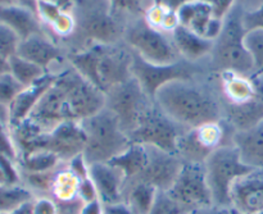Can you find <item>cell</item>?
Here are the masks:
<instances>
[{
	"instance_id": "obj_1",
	"label": "cell",
	"mask_w": 263,
	"mask_h": 214,
	"mask_svg": "<svg viewBox=\"0 0 263 214\" xmlns=\"http://www.w3.org/2000/svg\"><path fill=\"white\" fill-rule=\"evenodd\" d=\"M154 102L186 130L222 121L220 92L198 84L197 80H179L164 85L156 94Z\"/></svg>"
},
{
	"instance_id": "obj_2",
	"label": "cell",
	"mask_w": 263,
	"mask_h": 214,
	"mask_svg": "<svg viewBox=\"0 0 263 214\" xmlns=\"http://www.w3.org/2000/svg\"><path fill=\"white\" fill-rule=\"evenodd\" d=\"M68 59L74 71L104 94L134 77L133 50L116 45H92L71 51Z\"/></svg>"
},
{
	"instance_id": "obj_3",
	"label": "cell",
	"mask_w": 263,
	"mask_h": 214,
	"mask_svg": "<svg viewBox=\"0 0 263 214\" xmlns=\"http://www.w3.org/2000/svg\"><path fill=\"white\" fill-rule=\"evenodd\" d=\"M74 31L69 37L84 45H116L123 38V17L115 14L108 0H74Z\"/></svg>"
},
{
	"instance_id": "obj_4",
	"label": "cell",
	"mask_w": 263,
	"mask_h": 214,
	"mask_svg": "<svg viewBox=\"0 0 263 214\" xmlns=\"http://www.w3.org/2000/svg\"><path fill=\"white\" fill-rule=\"evenodd\" d=\"M244 10L241 3L238 2L234 5L223 18L222 30L215 40L211 56L213 69L220 73L231 72L247 77L254 74L253 61L244 44L247 33L243 22Z\"/></svg>"
},
{
	"instance_id": "obj_5",
	"label": "cell",
	"mask_w": 263,
	"mask_h": 214,
	"mask_svg": "<svg viewBox=\"0 0 263 214\" xmlns=\"http://www.w3.org/2000/svg\"><path fill=\"white\" fill-rule=\"evenodd\" d=\"M80 125L86 136L82 154L87 164L108 163L131 145L130 138L108 108L81 121Z\"/></svg>"
},
{
	"instance_id": "obj_6",
	"label": "cell",
	"mask_w": 263,
	"mask_h": 214,
	"mask_svg": "<svg viewBox=\"0 0 263 214\" xmlns=\"http://www.w3.org/2000/svg\"><path fill=\"white\" fill-rule=\"evenodd\" d=\"M204 169L213 205L225 208H231L230 190L235 180L253 171L241 162L234 145L216 149L204 162Z\"/></svg>"
},
{
	"instance_id": "obj_7",
	"label": "cell",
	"mask_w": 263,
	"mask_h": 214,
	"mask_svg": "<svg viewBox=\"0 0 263 214\" xmlns=\"http://www.w3.org/2000/svg\"><path fill=\"white\" fill-rule=\"evenodd\" d=\"M186 128L172 121L156 102H152L141 114L135 130L130 133L131 143L153 146L167 153L176 154L177 139Z\"/></svg>"
},
{
	"instance_id": "obj_8",
	"label": "cell",
	"mask_w": 263,
	"mask_h": 214,
	"mask_svg": "<svg viewBox=\"0 0 263 214\" xmlns=\"http://www.w3.org/2000/svg\"><path fill=\"white\" fill-rule=\"evenodd\" d=\"M123 38L131 50L149 63L171 64L181 59L171 38L162 31L149 26L144 17L126 26Z\"/></svg>"
},
{
	"instance_id": "obj_9",
	"label": "cell",
	"mask_w": 263,
	"mask_h": 214,
	"mask_svg": "<svg viewBox=\"0 0 263 214\" xmlns=\"http://www.w3.org/2000/svg\"><path fill=\"white\" fill-rule=\"evenodd\" d=\"M200 73L202 69L194 62L184 58L171 64H153L144 61L133 50V76L152 100L164 85L179 80H197Z\"/></svg>"
},
{
	"instance_id": "obj_10",
	"label": "cell",
	"mask_w": 263,
	"mask_h": 214,
	"mask_svg": "<svg viewBox=\"0 0 263 214\" xmlns=\"http://www.w3.org/2000/svg\"><path fill=\"white\" fill-rule=\"evenodd\" d=\"M76 71L69 68L58 73L54 84L41 96L27 120L45 132H50L61 123L69 121L67 112V96Z\"/></svg>"
},
{
	"instance_id": "obj_11",
	"label": "cell",
	"mask_w": 263,
	"mask_h": 214,
	"mask_svg": "<svg viewBox=\"0 0 263 214\" xmlns=\"http://www.w3.org/2000/svg\"><path fill=\"white\" fill-rule=\"evenodd\" d=\"M152 100L135 77L113 86L105 92V108L115 113L122 130L130 133L138 126L141 114Z\"/></svg>"
},
{
	"instance_id": "obj_12",
	"label": "cell",
	"mask_w": 263,
	"mask_h": 214,
	"mask_svg": "<svg viewBox=\"0 0 263 214\" xmlns=\"http://www.w3.org/2000/svg\"><path fill=\"white\" fill-rule=\"evenodd\" d=\"M168 194L185 214L213 205L204 163H184Z\"/></svg>"
},
{
	"instance_id": "obj_13",
	"label": "cell",
	"mask_w": 263,
	"mask_h": 214,
	"mask_svg": "<svg viewBox=\"0 0 263 214\" xmlns=\"http://www.w3.org/2000/svg\"><path fill=\"white\" fill-rule=\"evenodd\" d=\"M86 136L80 122L67 121L50 132H44L39 139L36 151H50L63 163L84 153ZM35 151V153H36Z\"/></svg>"
},
{
	"instance_id": "obj_14",
	"label": "cell",
	"mask_w": 263,
	"mask_h": 214,
	"mask_svg": "<svg viewBox=\"0 0 263 214\" xmlns=\"http://www.w3.org/2000/svg\"><path fill=\"white\" fill-rule=\"evenodd\" d=\"M148 164L144 171L136 179L127 182H145L158 191H168L179 176L184 162L176 154L167 153L153 146H148Z\"/></svg>"
},
{
	"instance_id": "obj_15",
	"label": "cell",
	"mask_w": 263,
	"mask_h": 214,
	"mask_svg": "<svg viewBox=\"0 0 263 214\" xmlns=\"http://www.w3.org/2000/svg\"><path fill=\"white\" fill-rule=\"evenodd\" d=\"M105 108V94L84 79L76 71L67 96L69 121H81L92 117Z\"/></svg>"
},
{
	"instance_id": "obj_16",
	"label": "cell",
	"mask_w": 263,
	"mask_h": 214,
	"mask_svg": "<svg viewBox=\"0 0 263 214\" xmlns=\"http://www.w3.org/2000/svg\"><path fill=\"white\" fill-rule=\"evenodd\" d=\"M230 202L238 214L263 213L262 169H253L235 180L230 190Z\"/></svg>"
},
{
	"instance_id": "obj_17",
	"label": "cell",
	"mask_w": 263,
	"mask_h": 214,
	"mask_svg": "<svg viewBox=\"0 0 263 214\" xmlns=\"http://www.w3.org/2000/svg\"><path fill=\"white\" fill-rule=\"evenodd\" d=\"M179 25L189 28L202 37L215 41L222 30L223 20L213 15L212 7L199 0H192L177 10Z\"/></svg>"
},
{
	"instance_id": "obj_18",
	"label": "cell",
	"mask_w": 263,
	"mask_h": 214,
	"mask_svg": "<svg viewBox=\"0 0 263 214\" xmlns=\"http://www.w3.org/2000/svg\"><path fill=\"white\" fill-rule=\"evenodd\" d=\"M89 176L103 205L123 202V186L126 180L120 169L109 163L89 164Z\"/></svg>"
},
{
	"instance_id": "obj_19",
	"label": "cell",
	"mask_w": 263,
	"mask_h": 214,
	"mask_svg": "<svg viewBox=\"0 0 263 214\" xmlns=\"http://www.w3.org/2000/svg\"><path fill=\"white\" fill-rule=\"evenodd\" d=\"M57 77H58V74L48 72L39 81L25 87L21 91V94L15 98L14 102L8 108V110H9V128L14 127L25 120H27L35 105L37 104L41 96L45 94L46 90L54 84Z\"/></svg>"
},
{
	"instance_id": "obj_20",
	"label": "cell",
	"mask_w": 263,
	"mask_h": 214,
	"mask_svg": "<svg viewBox=\"0 0 263 214\" xmlns=\"http://www.w3.org/2000/svg\"><path fill=\"white\" fill-rule=\"evenodd\" d=\"M222 121L234 131H244L263 121V102L256 98L243 103H229L221 100Z\"/></svg>"
},
{
	"instance_id": "obj_21",
	"label": "cell",
	"mask_w": 263,
	"mask_h": 214,
	"mask_svg": "<svg viewBox=\"0 0 263 214\" xmlns=\"http://www.w3.org/2000/svg\"><path fill=\"white\" fill-rule=\"evenodd\" d=\"M17 55L37 64L45 71H48L51 63L62 62L64 59L63 50L58 45H55L46 33L33 35L25 40H21Z\"/></svg>"
},
{
	"instance_id": "obj_22",
	"label": "cell",
	"mask_w": 263,
	"mask_h": 214,
	"mask_svg": "<svg viewBox=\"0 0 263 214\" xmlns=\"http://www.w3.org/2000/svg\"><path fill=\"white\" fill-rule=\"evenodd\" d=\"M231 143L246 166L263 171V121L248 130L234 132Z\"/></svg>"
},
{
	"instance_id": "obj_23",
	"label": "cell",
	"mask_w": 263,
	"mask_h": 214,
	"mask_svg": "<svg viewBox=\"0 0 263 214\" xmlns=\"http://www.w3.org/2000/svg\"><path fill=\"white\" fill-rule=\"evenodd\" d=\"M0 23L12 28L21 40L45 33L37 14L20 5H0Z\"/></svg>"
},
{
	"instance_id": "obj_24",
	"label": "cell",
	"mask_w": 263,
	"mask_h": 214,
	"mask_svg": "<svg viewBox=\"0 0 263 214\" xmlns=\"http://www.w3.org/2000/svg\"><path fill=\"white\" fill-rule=\"evenodd\" d=\"M171 40L180 56L190 62H197L203 56L211 55L215 45V41L202 37L181 25L172 31Z\"/></svg>"
},
{
	"instance_id": "obj_25",
	"label": "cell",
	"mask_w": 263,
	"mask_h": 214,
	"mask_svg": "<svg viewBox=\"0 0 263 214\" xmlns=\"http://www.w3.org/2000/svg\"><path fill=\"white\" fill-rule=\"evenodd\" d=\"M221 100L229 103H243L256 98V86L252 77L223 72L220 73Z\"/></svg>"
},
{
	"instance_id": "obj_26",
	"label": "cell",
	"mask_w": 263,
	"mask_h": 214,
	"mask_svg": "<svg viewBox=\"0 0 263 214\" xmlns=\"http://www.w3.org/2000/svg\"><path fill=\"white\" fill-rule=\"evenodd\" d=\"M148 146L131 143V145L122 154L113 158L108 163L120 169L125 176V182H127L136 179L144 171L148 164Z\"/></svg>"
},
{
	"instance_id": "obj_27",
	"label": "cell",
	"mask_w": 263,
	"mask_h": 214,
	"mask_svg": "<svg viewBox=\"0 0 263 214\" xmlns=\"http://www.w3.org/2000/svg\"><path fill=\"white\" fill-rule=\"evenodd\" d=\"M213 151L200 140L197 128L186 130L177 139L176 155L184 163H204Z\"/></svg>"
},
{
	"instance_id": "obj_28",
	"label": "cell",
	"mask_w": 263,
	"mask_h": 214,
	"mask_svg": "<svg viewBox=\"0 0 263 214\" xmlns=\"http://www.w3.org/2000/svg\"><path fill=\"white\" fill-rule=\"evenodd\" d=\"M158 190L145 182H126L123 186V202L134 214H148L156 200Z\"/></svg>"
},
{
	"instance_id": "obj_29",
	"label": "cell",
	"mask_w": 263,
	"mask_h": 214,
	"mask_svg": "<svg viewBox=\"0 0 263 214\" xmlns=\"http://www.w3.org/2000/svg\"><path fill=\"white\" fill-rule=\"evenodd\" d=\"M79 184L80 180L76 174L67 167V168L58 169L51 186L50 194L53 195L54 202L57 204L71 203L79 199Z\"/></svg>"
},
{
	"instance_id": "obj_30",
	"label": "cell",
	"mask_w": 263,
	"mask_h": 214,
	"mask_svg": "<svg viewBox=\"0 0 263 214\" xmlns=\"http://www.w3.org/2000/svg\"><path fill=\"white\" fill-rule=\"evenodd\" d=\"M33 200V192L23 185L0 184V214H9L25 203Z\"/></svg>"
},
{
	"instance_id": "obj_31",
	"label": "cell",
	"mask_w": 263,
	"mask_h": 214,
	"mask_svg": "<svg viewBox=\"0 0 263 214\" xmlns=\"http://www.w3.org/2000/svg\"><path fill=\"white\" fill-rule=\"evenodd\" d=\"M9 72L18 82H21L25 87H27L30 85L35 84L36 81H39L49 71H45L44 68L39 67L37 64L26 61L22 56L15 54L14 56L9 59Z\"/></svg>"
},
{
	"instance_id": "obj_32",
	"label": "cell",
	"mask_w": 263,
	"mask_h": 214,
	"mask_svg": "<svg viewBox=\"0 0 263 214\" xmlns=\"http://www.w3.org/2000/svg\"><path fill=\"white\" fill-rule=\"evenodd\" d=\"M63 163L55 154L50 151H36L27 157L20 158L18 166L22 168L23 172L28 173H43V172L54 171Z\"/></svg>"
},
{
	"instance_id": "obj_33",
	"label": "cell",
	"mask_w": 263,
	"mask_h": 214,
	"mask_svg": "<svg viewBox=\"0 0 263 214\" xmlns=\"http://www.w3.org/2000/svg\"><path fill=\"white\" fill-rule=\"evenodd\" d=\"M247 50L249 51L253 61L254 74L261 76L263 74V30L262 28H253L248 30L244 37ZM252 76V77H253Z\"/></svg>"
},
{
	"instance_id": "obj_34",
	"label": "cell",
	"mask_w": 263,
	"mask_h": 214,
	"mask_svg": "<svg viewBox=\"0 0 263 214\" xmlns=\"http://www.w3.org/2000/svg\"><path fill=\"white\" fill-rule=\"evenodd\" d=\"M115 14L123 17L130 14L133 17H144L146 10L153 5L154 0H108Z\"/></svg>"
},
{
	"instance_id": "obj_35",
	"label": "cell",
	"mask_w": 263,
	"mask_h": 214,
	"mask_svg": "<svg viewBox=\"0 0 263 214\" xmlns=\"http://www.w3.org/2000/svg\"><path fill=\"white\" fill-rule=\"evenodd\" d=\"M23 89L25 86L18 82L10 72L0 74V105L9 108Z\"/></svg>"
},
{
	"instance_id": "obj_36",
	"label": "cell",
	"mask_w": 263,
	"mask_h": 214,
	"mask_svg": "<svg viewBox=\"0 0 263 214\" xmlns=\"http://www.w3.org/2000/svg\"><path fill=\"white\" fill-rule=\"evenodd\" d=\"M58 168L50 172H43V173H28L25 172V180L27 184L28 189L31 191H39V192H50L51 186H53L54 179Z\"/></svg>"
},
{
	"instance_id": "obj_37",
	"label": "cell",
	"mask_w": 263,
	"mask_h": 214,
	"mask_svg": "<svg viewBox=\"0 0 263 214\" xmlns=\"http://www.w3.org/2000/svg\"><path fill=\"white\" fill-rule=\"evenodd\" d=\"M21 44V37L8 26L0 23V53L7 59L14 56Z\"/></svg>"
},
{
	"instance_id": "obj_38",
	"label": "cell",
	"mask_w": 263,
	"mask_h": 214,
	"mask_svg": "<svg viewBox=\"0 0 263 214\" xmlns=\"http://www.w3.org/2000/svg\"><path fill=\"white\" fill-rule=\"evenodd\" d=\"M148 214H185L179 204L170 197L168 191L157 192L156 200Z\"/></svg>"
},
{
	"instance_id": "obj_39",
	"label": "cell",
	"mask_w": 263,
	"mask_h": 214,
	"mask_svg": "<svg viewBox=\"0 0 263 214\" xmlns=\"http://www.w3.org/2000/svg\"><path fill=\"white\" fill-rule=\"evenodd\" d=\"M0 154L13 159L18 163V150L13 140L12 132H10L9 126L0 122Z\"/></svg>"
},
{
	"instance_id": "obj_40",
	"label": "cell",
	"mask_w": 263,
	"mask_h": 214,
	"mask_svg": "<svg viewBox=\"0 0 263 214\" xmlns=\"http://www.w3.org/2000/svg\"><path fill=\"white\" fill-rule=\"evenodd\" d=\"M243 22L246 30L262 28L263 30V2L254 9H246L243 14Z\"/></svg>"
},
{
	"instance_id": "obj_41",
	"label": "cell",
	"mask_w": 263,
	"mask_h": 214,
	"mask_svg": "<svg viewBox=\"0 0 263 214\" xmlns=\"http://www.w3.org/2000/svg\"><path fill=\"white\" fill-rule=\"evenodd\" d=\"M79 199L81 200L84 204H86V203H91V202H94V200H99V198H98L97 189H95V186H94V184H92L90 176L86 177V179H84V180H80Z\"/></svg>"
},
{
	"instance_id": "obj_42",
	"label": "cell",
	"mask_w": 263,
	"mask_h": 214,
	"mask_svg": "<svg viewBox=\"0 0 263 214\" xmlns=\"http://www.w3.org/2000/svg\"><path fill=\"white\" fill-rule=\"evenodd\" d=\"M199 2L207 3L212 7L213 15L218 20H223L234 8V5L238 3V0H199Z\"/></svg>"
},
{
	"instance_id": "obj_43",
	"label": "cell",
	"mask_w": 263,
	"mask_h": 214,
	"mask_svg": "<svg viewBox=\"0 0 263 214\" xmlns=\"http://www.w3.org/2000/svg\"><path fill=\"white\" fill-rule=\"evenodd\" d=\"M33 214H59L58 204L50 198L33 200Z\"/></svg>"
},
{
	"instance_id": "obj_44",
	"label": "cell",
	"mask_w": 263,
	"mask_h": 214,
	"mask_svg": "<svg viewBox=\"0 0 263 214\" xmlns=\"http://www.w3.org/2000/svg\"><path fill=\"white\" fill-rule=\"evenodd\" d=\"M103 214H134L125 202L112 205H103Z\"/></svg>"
},
{
	"instance_id": "obj_45",
	"label": "cell",
	"mask_w": 263,
	"mask_h": 214,
	"mask_svg": "<svg viewBox=\"0 0 263 214\" xmlns=\"http://www.w3.org/2000/svg\"><path fill=\"white\" fill-rule=\"evenodd\" d=\"M190 214H236V213L233 208L211 205V207H205V208H200V209H197V210H193Z\"/></svg>"
},
{
	"instance_id": "obj_46",
	"label": "cell",
	"mask_w": 263,
	"mask_h": 214,
	"mask_svg": "<svg viewBox=\"0 0 263 214\" xmlns=\"http://www.w3.org/2000/svg\"><path fill=\"white\" fill-rule=\"evenodd\" d=\"M84 203L81 200H74L71 203H64V204H58L59 214H80Z\"/></svg>"
},
{
	"instance_id": "obj_47",
	"label": "cell",
	"mask_w": 263,
	"mask_h": 214,
	"mask_svg": "<svg viewBox=\"0 0 263 214\" xmlns=\"http://www.w3.org/2000/svg\"><path fill=\"white\" fill-rule=\"evenodd\" d=\"M187 2H192V0H154L156 4L161 5L164 9L174 13H177V10H179L182 5L186 4Z\"/></svg>"
},
{
	"instance_id": "obj_48",
	"label": "cell",
	"mask_w": 263,
	"mask_h": 214,
	"mask_svg": "<svg viewBox=\"0 0 263 214\" xmlns=\"http://www.w3.org/2000/svg\"><path fill=\"white\" fill-rule=\"evenodd\" d=\"M80 214H103V204L100 200H94L82 205Z\"/></svg>"
},
{
	"instance_id": "obj_49",
	"label": "cell",
	"mask_w": 263,
	"mask_h": 214,
	"mask_svg": "<svg viewBox=\"0 0 263 214\" xmlns=\"http://www.w3.org/2000/svg\"><path fill=\"white\" fill-rule=\"evenodd\" d=\"M33 200H30V202L25 203V204L18 207L17 209L13 210V212L9 214H33Z\"/></svg>"
},
{
	"instance_id": "obj_50",
	"label": "cell",
	"mask_w": 263,
	"mask_h": 214,
	"mask_svg": "<svg viewBox=\"0 0 263 214\" xmlns=\"http://www.w3.org/2000/svg\"><path fill=\"white\" fill-rule=\"evenodd\" d=\"M8 72H9V59H7L0 53V74L8 73Z\"/></svg>"
},
{
	"instance_id": "obj_51",
	"label": "cell",
	"mask_w": 263,
	"mask_h": 214,
	"mask_svg": "<svg viewBox=\"0 0 263 214\" xmlns=\"http://www.w3.org/2000/svg\"><path fill=\"white\" fill-rule=\"evenodd\" d=\"M0 122L9 126V110L3 105H0Z\"/></svg>"
},
{
	"instance_id": "obj_52",
	"label": "cell",
	"mask_w": 263,
	"mask_h": 214,
	"mask_svg": "<svg viewBox=\"0 0 263 214\" xmlns=\"http://www.w3.org/2000/svg\"><path fill=\"white\" fill-rule=\"evenodd\" d=\"M0 5H15V0H0Z\"/></svg>"
},
{
	"instance_id": "obj_53",
	"label": "cell",
	"mask_w": 263,
	"mask_h": 214,
	"mask_svg": "<svg viewBox=\"0 0 263 214\" xmlns=\"http://www.w3.org/2000/svg\"><path fill=\"white\" fill-rule=\"evenodd\" d=\"M0 184H5V179H4V176H3L2 171H0Z\"/></svg>"
},
{
	"instance_id": "obj_54",
	"label": "cell",
	"mask_w": 263,
	"mask_h": 214,
	"mask_svg": "<svg viewBox=\"0 0 263 214\" xmlns=\"http://www.w3.org/2000/svg\"><path fill=\"white\" fill-rule=\"evenodd\" d=\"M252 2L256 3V5H254V8H256V7H258L259 4H261V3L263 2V0H252ZM254 8H253V9H254Z\"/></svg>"
},
{
	"instance_id": "obj_55",
	"label": "cell",
	"mask_w": 263,
	"mask_h": 214,
	"mask_svg": "<svg viewBox=\"0 0 263 214\" xmlns=\"http://www.w3.org/2000/svg\"><path fill=\"white\" fill-rule=\"evenodd\" d=\"M236 213V212H235ZM236 214H238V213H236ZM259 214H263V213H259Z\"/></svg>"
}]
</instances>
